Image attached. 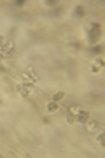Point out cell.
<instances>
[{
  "instance_id": "10",
  "label": "cell",
  "mask_w": 105,
  "mask_h": 158,
  "mask_svg": "<svg viewBox=\"0 0 105 158\" xmlns=\"http://www.w3.org/2000/svg\"><path fill=\"white\" fill-rule=\"evenodd\" d=\"M102 49H103V46L98 44V46H95L93 49H91V53H93V55H100V53H102Z\"/></svg>"
},
{
  "instance_id": "9",
  "label": "cell",
  "mask_w": 105,
  "mask_h": 158,
  "mask_svg": "<svg viewBox=\"0 0 105 158\" xmlns=\"http://www.w3.org/2000/svg\"><path fill=\"white\" fill-rule=\"evenodd\" d=\"M61 98H65V91H58V93L53 95V100H55V102H60Z\"/></svg>"
},
{
  "instance_id": "8",
  "label": "cell",
  "mask_w": 105,
  "mask_h": 158,
  "mask_svg": "<svg viewBox=\"0 0 105 158\" xmlns=\"http://www.w3.org/2000/svg\"><path fill=\"white\" fill-rule=\"evenodd\" d=\"M81 111H83V107H81V106H72V107H68V111H67V113H70V114H74V116H77Z\"/></svg>"
},
{
  "instance_id": "4",
  "label": "cell",
  "mask_w": 105,
  "mask_h": 158,
  "mask_svg": "<svg viewBox=\"0 0 105 158\" xmlns=\"http://www.w3.org/2000/svg\"><path fill=\"white\" fill-rule=\"evenodd\" d=\"M89 118H91V116H89V113L83 109V111H81V113H79L77 116H75V123H83V125H84Z\"/></svg>"
},
{
  "instance_id": "5",
  "label": "cell",
  "mask_w": 105,
  "mask_h": 158,
  "mask_svg": "<svg viewBox=\"0 0 105 158\" xmlns=\"http://www.w3.org/2000/svg\"><path fill=\"white\" fill-rule=\"evenodd\" d=\"M84 14H86V9H84L83 6H77V7H75V11H74V16H75V18H83Z\"/></svg>"
},
{
  "instance_id": "6",
  "label": "cell",
  "mask_w": 105,
  "mask_h": 158,
  "mask_svg": "<svg viewBox=\"0 0 105 158\" xmlns=\"http://www.w3.org/2000/svg\"><path fill=\"white\" fill-rule=\"evenodd\" d=\"M58 102H55V100H51L49 104H47V113H56L58 111Z\"/></svg>"
},
{
  "instance_id": "12",
  "label": "cell",
  "mask_w": 105,
  "mask_h": 158,
  "mask_svg": "<svg viewBox=\"0 0 105 158\" xmlns=\"http://www.w3.org/2000/svg\"><path fill=\"white\" fill-rule=\"evenodd\" d=\"M67 123H75V116L70 113H67Z\"/></svg>"
},
{
  "instance_id": "1",
  "label": "cell",
  "mask_w": 105,
  "mask_h": 158,
  "mask_svg": "<svg viewBox=\"0 0 105 158\" xmlns=\"http://www.w3.org/2000/svg\"><path fill=\"white\" fill-rule=\"evenodd\" d=\"M100 34H102V27H100L98 23H91L89 25V40L91 42H96Z\"/></svg>"
},
{
  "instance_id": "13",
  "label": "cell",
  "mask_w": 105,
  "mask_h": 158,
  "mask_svg": "<svg viewBox=\"0 0 105 158\" xmlns=\"http://www.w3.org/2000/svg\"><path fill=\"white\" fill-rule=\"evenodd\" d=\"M12 6L14 7H25V0H18V2H14Z\"/></svg>"
},
{
  "instance_id": "14",
  "label": "cell",
  "mask_w": 105,
  "mask_h": 158,
  "mask_svg": "<svg viewBox=\"0 0 105 158\" xmlns=\"http://www.w3.org/2000/svg\"><path fill=\"white\" fill-rule=\"evenodd\" d=\"M98 70H102V69H100L98 65H96V63H95L93 67H91V72H95V74H96V72H98Z\"/></svg>"
},
{
  "instance_id": "17",
  "label": "cell",
  "mask_w": 105,
  "mask_h": 158,
  "mask_svg": "<svg viewBox=\"0 0 105 158\" xmlns=\"http://www.w3.org/2000/svg\"><path fill=\"white\" fill-rule=\"evenodd\" d=\"M0 72H6V67H0Z\"/></svg>"
},
{
  "instance_id": "3",
  "label": "cell",
  "mask_w": 105,
  "mask_h": 158,
  "mask_svg": "<svg viewBox=\"0 0 105 158\" xmlns=\"http://www.w3.org/2000/svg\"><path fill=\"white\" fill-rule=\"evenodd\" d=\"M84 125L88 127L89 132H96V134H98V130L102 128V123H100V121H96V119H91V118H89Z\"/></svg>"
},
{
  "instance_id": "16",
  "label": "cell",
  "mask_w": 105,
  "mask_h": 158,
  "mask_svg": "<svg viewBox=\"0 0 105 158\" xmlns=\"http://www.w3.org/2000/svg\"><path fill=\"white\" fill-rule=\"evenodd\" d=\"M47 6H49V7H55V6H58V2H55V0H51V2H47Z\"/></svg>"
},
{
  "instance_id": "7",
  "label": "cell",
  "mask_w": 105,
  "mask_h": 158,
  "mask_svg": "<svg viewBox=\"0 0 105 158\" xmlns=\"http://www.w3.org/2000/svg\"><path fill=\"white\" fill-rule=\"evenodd\" d=\"M18 90L21 91V95H23V97H28V95H30V90H32V88H30V86H23V85H19V86H18Z\"/></svg>"
},
{
  "instance_id": "11",
  "label": "cell",
  "mask_w": 105,
  "mask_h": 158,
  "mask_svg": "<svg viewBox=\"0 0 105 158\" xmlns=\"http://www.w3.org/2000/svg\"><path fill=\"white\" fill-rule=\"evenodd\" d=\"M96 141H98V144L102 148L105 146V137H103V134H100V135H96Z\"/></svg>"
},
{
  "instance_id": "2",
  "label": "cell",
  "mask_w": 105,
  "mask_h": 158,
  "mask_svg": "<svg viewBox=\"0 0 105 158\" xmlns=\"http://www.w3.org/2000/svg\"><path fill=\"white\" fill-rule=\"evenodd\" d=\"M0 56L2 58L14 56V44H11V42H4L2 48H0Z\"/></svg>"
},
{
  "instance_id": "18",
  "label": "cell",
  "mask_w": 105,
  "mask_h": 158,
  "mask_svg": "<svg viewBox=\"0 0 105 158\" xmlns=\"http://www.w3.org/2000/svg\"><path fill=\"white\" fill-rule=\"evenodd\" d=\"M2 104H4V102H2V98H0V106H2Z\"/></svg>"
},
{
  "instance_id": "15",
  "label": "cell",
  "mask_w": 105,
  "mask_h": 158,
  "mask_svg": "<svg viewBox=\"0 0 105 158\" xmlns=\"http://www.w3.org/2000/svg\"><path fill=\"white\" fill-rule=\"evenodd\" d=\"M95 63H96V65H98V67L102 69V67H103V58H100V60H96Z\"/></svg>"
}]
</instances>
